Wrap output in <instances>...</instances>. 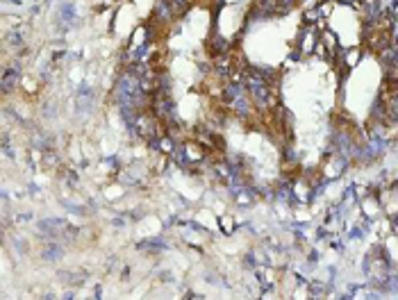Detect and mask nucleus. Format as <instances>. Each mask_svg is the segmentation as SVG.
Segmentation results:
<instances>
[{"mask_svg":"<svg viewBox=\"0 0 398 300\" xmlns=\"http://www.w3.org/2000/svg\"><path fill=\"white\" fill-rule=\"evenodd\" d=\"M319 43V36H316V28L314 25H308V32L301 35V43H298V55H312L314 53V46Z\"/></svg>","mask_w":398,"mask_h":300,"instance_id":"obj_1","label":"nucleus"},{"mask_svg":"<svg viewBox=\"0 0 398 300\" xmlns=\"http://www.w3.org/2000/svg\"><path fill=\"white\" fill-rule=\"evenodd\" d=\"M293 195H296V200H301V203H308V195H309V187L308 182H293Z\"/></svg>","mask_w":398,"mask_h":300,"instance_id":"obj_2","label":"nucleus"},{"mask_svg":"<svg viewBox=\"0 0 398 300\" xmlns=\"http://www.w3.org/2000/svg\"><path fill=\"white\" fill-rule=\"evenodd\" d=\"M362 210H364V214H366V216H373V214H376V212H378V203H376V198H366V200H364V203H362Z\"/></svg>","mask_w":398,"mask_h":300,"instance_id":"obj_3","label":"nucleus"},{"mask_svg":"<svg viewBox=\"0 0 398 300\" xmlns=\"http://www.w3.org/2000/svg\"><path fill=\"white\" fill-rule=\"evenodd\" d=\"M357 59H360V48L348 50V53H346V57H344V62H346V66H348V69H353V66H355Z\"/></svg>","mask_w":398,"mask_h":300,"instance_id":"obj_4","label":"nucleus"},{"mask_svg":"<svg viewBox=\"0 0 398 300\" xmlns=\"http://www.w3.org/2000/svg\"><path fill=\"white\" fill-rule=\"evenodd\" d=\"M235 218H230V216H221V228H223V232L225 234H232V230H235V223H232Z\"/></svg>","mask_w":398,"mask_h":300,"instance_id":"obj_5","label":"nucleus"},{"mask_svg":"<svg viewBox=\"0 0 398 300\" xmlns=\"http://www.w3.org/2000/svg\"><path fill=\"white\" fill-rule=\"evenodd\" d=\"M339 2H346V5H357V0H339Z\"/></svg>","mask_w":398,"mask_h":300,"instance_id":"obj_6","label":"nucleus"}]
</instances>
